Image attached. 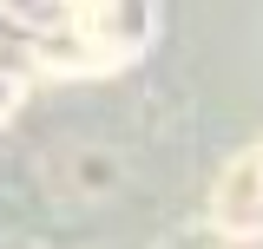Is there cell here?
<instances>
[{
	"mask_svg": "<svg viewBox=\"0 0 263 249\" xmlns=\"http://www.w3.org/2000/svg\"><path fill=\"white\" fill-rule=\"evenodd\" d=\"M257 210H263V164L243 157V164L224 177V190H217V217H224V230H250Z\"/></svg>",
	"mask_w": 263,
	"mask_h": 249,
	"instance_id": "cell-1",
	"label": "cell"
}]
</instances>
